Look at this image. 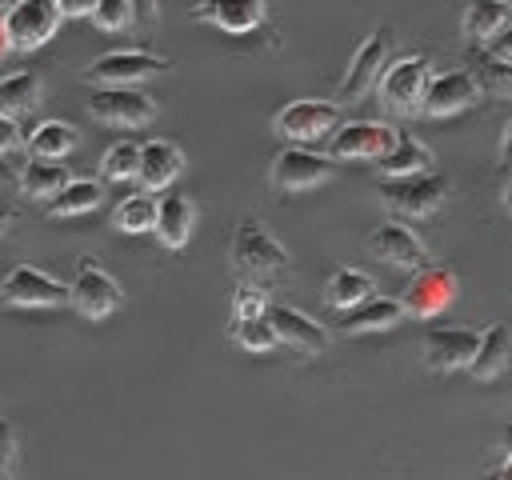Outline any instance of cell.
Masks as SVG:
<instances>
[{"label": "cell", "instance_id": "obj_1", "mask_svg": "<svg viewBox=\"0 0 512 480\" xmlns=\"http://www.w3.org/2000/svg\"><path fill=\"white\" fill-rule=\"evenodd\" d=\"M232 268L240 276H256V280H268L276 272L288 268V252L284 244L256 220V216H244L232 232Z\"/></svg>", "mask_w": 512, "mask_h": 480}, {"label": "cell", "instance_id": "obj_2", "mask_svg": "<svg viewBox=\"0 0 512 480\" xmlns=\"http://www.w3.org/2000/svg\"><path fill=\"white\" fill-rule=\"evenodd\" d=\"M448 196V180L436 176V172H412V176H388L380 184V204L392 212V216H404V220H420V216H432Z\"/></svg>", "mask_w": 512, "mask_h": 480}, {"label": "cell", "instance_id": "obj_3", "mask_svg": "<svg viewBox=\"0 0 512 480\" xmlns=\"http://www.w3.org/2000/svg\"><path fill=\"white\" fill-rule=\"evenodd\" d=\"M428 80H432V68L424 56H400L392 64H384L380 80H376V92H380V104L396 116H412L424 108V92H428Z\"/></svg>", "mask_w": 512, "mask_h": 480}, {"label": "cell", "instance_id": "obj_4", "mask_svg": "<svg viewBox=\"0 0 512 480\" xmlns=\"http://www.w3.org/2000/svg\"><path fill=\"white\" fill-rule=\"evenodd\" d=\"M68 304L84 316V320H108L120 304H124V292L116 284L112 272H104L96 260H80L76 272H72V284H68Z\"/></svg>", "mask_w": 512, "mask_h": 480}, {"label": "cell", "instance_id": "obj_5", "mask_svg": "<svg viewBox=\"0 0 512 480\" xmlns=\"http://www.w3.org/2000/svg\"><path fill=\"white\" fill-rule=\"evenodd\" d=\"M164 68H168V60H160V56H152V52L120 48V52L96 56V60L84 68V80L96 84V88H132V84H144V80L160 76Z\"/></svg>", "mask_w": 512, "mask_h": 480}, {"label": "cell", "instance_id": "obj_6", "mask_svg": "<svg viewBox=\"0 0 512 480\" xmlns=\"http://www.w3.org/2000/svg\"><path fill=\"white\" fill-rule=\"evenodd\" d=\"M456 288H460V280L444 264H420V268H412V280H408V288L400 296L404 316H416V320L440 316L456 300Z\"/></svg>", "mask_w": 512, "mask_h": 480}, {"label": "cell", "instance_id": "obj_7", "mask_svg": "<svg viewBox=\"0 0 512 480\" xmlns=\"http://www.w3.org/2000/svg\"><path fill=\"white\" fill-rule=\"evenodd\" d=\"M328 176H332V160L320 156V152H312V148H304V144H288V148H280L276 160H272V172H268L272 188L284 192V196L320 188Z\"/></svg>", "mask_w": 512, "mask_h": 480}, {"label": "cell", "instance_id": "obj_8", "mask_svg": "<svg viewBox=\"0 0 512 480\" xmlns=\"http://www.w3.org/2000/svg\"><path fill=\"white\" fill-rule=\"evenodd\" d=\"M0 304H8V308H64L68 284H60L56 276H48L32 264H16L0 280Z\"/></svg>", "mask_w": 512, "mask_h": 480}, {"label": "cell", "instance_id": "obj_9", "mask_svg": "<svg viewBox=\"0 0 512 480\" xmlns=\"http://www.w3.org/2000/svg\"><path fill=\"white\" fill-rule=\"evenodd\" d=\"M8 32H12V48L16 52H36L40 44H48L60 28V8L56 0H16L4 8Z\"/></svg>", "mask_w": 512, "mask_h": 480}, {"label": "cell", "instance_id": "obj_10", "mask_svg": "<svg viewBox=\"0 0 512 480\" xmlns=\"http://www.w3.org/2000/svg\"><path fill=\"white\" fill-rule=\"evenodd\" d=\"M92 120L108 124V128H144L156 120V100L144 96L136 84L132 88H96V96L88 100Z\"/></svg>", "mask_w": 512, "mask_h": 480}, {"label": "cell", "instance_id": "obj_11", "mask_svg": "<svg viewBox=\"0 0 512 480\" xmlns=\"http://www.w3.org/2000/svg\"><path fill=\"white\" fill-rule=\"evenodd\" d=\"M336 124H340V108L328 100H292L272 120L276 136H284L288 144H312V140L328 136Z\"/></svg>", "mask_w": 512, "mask_h": 480}, {"label": "cell", "instance_id": "obj_12", "mask_svg": "<svg viewBox=\"0 0 512 480\" xmlns=\"http://www.w3.org/2000/svg\"><path fill=\"white\" fill-rule=\"evenodd\" d=\"M396 140V128L384 120H348L336 124L332 140H328V156L332 160H380Z\"/></svg>", "mask_w": 512, "mask_h": 480}, {"label": "cell", "instance_id": "obj_13", "mask_svg": "<svg viewBox=\"0 0 512 480\" xmlns=\"http://www.w3.org/2000/svg\"><path fill=\"white\" fill-rule=\"evenodd\" d=\"M384 64H388V28H376V32L352 52V60H348V68H344V80H340V88H336V100H340V104L364 100V96L372 92V84L380 80Z\"/></svg>", "mask_w": 512, "mask_h": 480}, {"label": "cell", "instance_id": "obj_14", "mask_svg": "<svg viewBox=\"0 0 512 480\" xmlns=\"http://www.w3.org/2000/svg\"><path fill=\"white\" fill-rule=\"evenodd\" d=\"M476 344H480V332L472 328H428L424 340H420V356H424V368L428 372H464L476 356Z\"/></svg>", "mask_w": 512, "mask_h": 480}, {"label": "cell", "instance_id": "obj_15", "mask_svg": "<svg viewBox=\"0 0 512 480\" xmlns=\"http://www.w3.org/2000/svg\"><path fill=\"white\" fill-rule=\"evenodd\" d=\"M480 96H484V84L472 72L452 68V72H440V76L428 80V92H424V108L420 112L432 116V120H448V116L472 108Z\"/></svg>", "mask_w": 512, "mask_h": 480}, {"label": "cell", "instance_id": "obj_16", "mask_svg": "<svg viewBox=\"0 0 512 480\" xmlns=\"http://www.w3.org/2000/svg\"><path fill=\"white\" fill-rule=\"evenodd\" d=\"M364 248H368V256H372V260H380V264H388V268H408V272H412V268H420V264L428 260L424 240H420L408 224H400V220L376 224V228L368 232Z\"/></svg>", "mask_w": 512, "mask_h": 480}, {"label": "cell", "instance_id": "obj_17", "mask_svg": "<svg viewBox=\"0 0 512 480\" xmlns=\"http://www.w3.org/2000/svg\"><path fill=\"white\" fill-rule=\"evenodd\" d=\"M264 316L272 320L280 344H288V348H296V352H304V356H320V352H328V344H332V332H328L320 320H312L308 312H300V308L268 304Z\"/></svg>", "mask_w": 512, "mask_h": 480}, {"label": "cell", "instance_id": "obj_18", "mask_svg": "<svg viewBox=\"0 0 512 480\" xmlns=\"http://www.w3.org/2000/svg\"><path fill=\"white\" fill-rule=\"evenodd\" d=\"M192 228H196V204L184 192H164L156 200V224H152L156 240L168 252H180L192 240Z\"/></svg>", "mask_w": 512, "mask_h": 480}, {"label": "cell", "instance_id": "obj_19", "mask_svg": "<svg viewBox=\"0 0 512 480\" xmlns=\"http://www.w3.org/2000/svg\"><path fill=\"white\" fill-rule=\"evenodd\" d=\"M192 16L212 24V28H220V32H228V36H244V32L264 24L268 8H264V0H204Z\"/></svg>", "mask_w": 512, "mask_h": 480}, {"label": "cell", "instance_id": "obj_20", "mask_svg": "<svg viewBox=\"0 0 512 480\" xmlns=\"http://www.w3.org/2000/svg\"><path fill=\"white\" fill-rule=\"evenodd\" d=\"M184 168V152L172 144V140H148L140 144V168H136V180L144 192H164Z\"/></svg>", "mask_w": 512, "mask_h": 480}, {"label": "cell", "instance_id": "obj_21", "mask_svg": "<svg viewBox=\"0 0 512 480\" xmlns=\"http://www.w3.org/2000/svg\"><path fill=\"white\" fill-rule=\"evenodd\" d=\"M512 24V0H468L460 16V32L472 44H492Z\"/></svg>", "mask_w": 512, "mask_h": 480}, {"label": "cell", "instance_id": "obj_22", "mask_svg": "<svg viewBox=\"0 0 512 480\" xmlns=\"http://www.w3.org/2000/svg\"><path fill=\"white\" fill-rule=\"evenodd\" d=\"M400 320H404V304L372 292L368 300H360L356 308H348V312H344L340 332H348V336H364V332H384V328H396Z\"/></svg>", "mask_w": 512, "mask_h": 480}, {"label": "cell", "instance_id": "obj_23", "mask_svg": "<svg viewBox=\"0 0 512 480\" xmlns=\"http://www.w3.org/2000/svg\"><path fill=\"white\" fill-rule=\"evenodd\" d=\"M508 364H512V328L508 324H488L480 332V344H476V356L468 364V376L472 380H496Z\"/></svg>", "mask_w": 512, "mask_h": 480}, {"label": "cell", "instance_id": "obj_24", "mask_svg": "<svg viewBox=\"0 0 512 480\" xmlns=\"http://www.w3.org/2000/svg\"><path fill=\"white\" fill-rule=\"evenodd\" d=\"M428 164H432V152L412 136V132H404V128H396V140H392V148L376 160V168H380V176L388 180V176H412V172H428Z\"/></svg>", "mask_w": 512, "mask_h": 480}, {"label": "cell", "instance_id": "obj_25", "mask_svg": "<svg viewBox=\"0 0 512 480\" xmlns=\"http://www.w3.org/2000/svg\"><path fill=\"white\" fill-rule=\"evenodd\" d=\"M72 176H68V168L64 164H56V160H40V156H32L20 172H16V188L28 196V200H52L64 184H68Z\"/></svg>", "mask_w": 512, "mask_h": 480}, {"label": "cell", "instance_id": "obj_26", "mask_svg": "<svg viewBox=\"0 0 512 480\" xmlns=\"http://www.w3.org/2000/svg\"><path fill=\"white\" fill-rule=\"evenodd\" d=\"M44 100V80L36 72H12L0 80V112L20 120V116H32Z\"/></svg>", "mask_w": 512, "mask_h": 480}, {"label": "cell", "instance_id": "obj_27", "mask_svg": "<svg viewBox=\"0 0 512 480\" xmlns=\"http://www.w3.org/2000/svg\"><path fill=\"white\" fill-rule=\"evenodd\" d=\"M80 144V132L64 120H40L28 136H24V152L40 156V160H60Z\"/></svg>", "mask_w": 512, "mask_h": 480}, {"label": "cell", "instance_id": "obj_28", "mask_svg": "<svg viewBox=\"0 0 512 480\" xmlns=\"http://www.w3.org/2000/svg\"><path fill=\"white\" fill-rule=\"evenodd\" d=\"M100 196H104V188H100V180H68L52 200H44V212L48 216H56V220H68V216H84V212H92L96 204H100Z\"/></svg>", "mask_w": 512, "mask_h": 480}, {"label": "cell", "instance_id": "obj_29", "mask_svg": "<svg viewBox=\"0 0 512 480\" xmlns=\"http://www.w3.org/2000/svg\"><path fill=\"white\" fill-rule=\"evenodd\" d=\"M372 288H376V284H372L368 272H360V268H336V272L328 276V284H324V300H328V308L348 312V308H356L360 300H368Z\"/></svg>", "mask_w": 512, "mask_h": 480}, {"label": "cell", "instance_id": "obj_30", "mask_svg": "<svg viewBox=\"0 0 512 480\" xmlns=\"http://www.w3.org/2000/svg\"><path fill=\"white\" fill-rule=\"evenodd\" d=\"M228 336H232V344H240L244 352H272V348L280 344V336H276V328H272V320H268L264 312H260V316H232Z\"/></svg>", "mask_w": 512, "mask_h": 480}, {"label": "cell", "instance_id": "obj_31", "mask_svg": "<svg viewBox=\"0 0 512 480\" xmlns=\"http://www.w3.org/2000/svg\"><path fill=\"white\" fill-rule=\"evenodd\" d=\"M112 224L128 236H140V232H152L156 224V200L152 196H124L116 208H112Z\"/></svg>", "mask_w": 512, "mask_h": 480}, {"label": "cell", "instance_id": "obj_32", "mask_svg": "<svg viewBox=\"0 0 512 480\" xmlns=\"http://www.w3.org/2000/svg\"><path fill=\"white\" fill-rule=\"evenodd\" d=\"M136 168H140V144H132V140H116V144L104 148V156H100V176L112 180V184L136 180Z\"/></svg>", "mask_w": 512, "mask_h": 480}, {"label": "cell", "instance_id": "obj_33", "mask_svg": "<svg viewBox=\"0 0 512 480\" xmlns=\"http://www.w3.org/2000/svg\"><path fill=\"white\" fill-rule=\"evenodd\" d=\"M88 20L100 28V32H124L136 24V12H132V0H96Z\"/></svg>", "mask_w": 512, "mask_h": 480}, {"label": "cell", "instance_id": "obj_34", "mask_svg": "<svg viewBox=\"0 0 512 480\" xmlns=\"http://www.w3.org/2000/svg\"><path fill=\"white\" fill-rule=\"evenodd\" d=\"M264 308H268V300H264V292H260V288L240 284V288L232 292V316H260Z\"/></svg>", "mask_w": 512, "mask_h": 480}, {"label": "cell", "instance_id": "obj_35", "mask_svg": "<svg viewBox=\"0 0 512 480\" xmlns=\"http://www.w3.org/2000/svg\"><path fill=\"white\" fill-rule=\"evenodd\" d=\"M16 428H12V420H4L0 416V476H12L16 472Z\"/></svg>", "mask_w": 512, "mask_h": 480}, {"label": "cell", "instance_id": "obj_36", "mask_svg": "<svg viewBox=\"0 0 512 480\" xmlns=\"http://www.w3.org/2000/svg\"><path fill=\"white\" fill-rule=\"evenodd\" d=\"M24 148V132H20V120H12V116H4L0 112V156H8V152H20Z\"/></svg>", "mask_w": 512, "mask_h": 480}, {"label": "cell", "instance_id": "obj_37", "mask_svg": "<svg viewBox=\"0 0 512 480\" xmlns=\"http://www.w3.org/2000/svg\"><path fill=\"white\" fill-rule=\"evenodd\" d=\"M92 4H96V0H56V8H60L64 20H84V16L92 12Z\"/></svg>", "mask_w": 512, "mask_h": 480}, {"label": "cell", "instance_id": "obj_38", "mask_svg": "<svg viewBox=\"0 0 512 480\" xmlns=\"http://www.w3.org/2000/svg\"><path fill=\"white\" fill-rule=\"evenodd\" d=\"M132 12H136V24H156V16H160V0H132Z\"/></svg>", "mask_w": 512, "mask_h": 480}, {"label": "cell", "instance_id": "obj_39", "mask_svg": "<svg viewBox=\"0 0 512 480\" xmlns=\"http://www.w3.org/2000/svg\"><path fill=\"white\" fill-rule=\"evenodd\" d=\"M488 52H492L496 60H504V64H512V24H508V28H504V32H500V36H496L492 44H488Z\"/></svg>", "mask_w": 512, "mask_h": 480}, {"label": "cell", "instance_id": "obj_40", "mask_svg": "<svg viewBox=\"0 0 512 480\" xmlns=\"http://www.w3.org/2000/svg\"><path fill=\"white\" fill-rule=\"evenodd\" d=\"M8 52H16V48H12V32H8V20H4V12H0V60H4Z\"/></svg>", "mask_w": 512, "mask_h": 480}, {"label": "cell", "instance_id": "obj_41", "mask_svg": "<svg viewBox=\"0 0 512 480\" xmlns=\"http://www.w3.org/2000/svg\"><path fill=\"white\" fill-rule=\"evenodd\" d=\"M500 164H512V120H508L504 140H500Z\"/></svg>", "mask_w": 512, "mask_h": 480}, {"label": "cell", "instance_id": "obj_42", "mask_svg": "<svg viewBox=\"0 0 512 480\" xmlns=\"http://www.w3.org/2000/svg\"><path fill=\"white\" fill-rule=\"evenodd\" d=\"M500 448H504V456H512V420L500 428Z\"/></svg>", "mask_w": 512, "mask_h": 480}, {"label": "cell", "instance_id": "obj_43", "mask_svg": "<svg viewBox=\"0 0 512 480\" xmlns=\"http://www.w3.org/2000/svg\"><path fill=\"white\" fill-rule=\"evenodd\" d=\"M12 184H16V176H12V168H8L4 160H0V192H8Z\"/></svg>", "mask_w": 512, "mask_h": 480}, {"label": "cell", "instance_id": "obj_44", "mask_svg": "<svg viewBox=\"0 0 512 480\" xmlns=\"http://www.w3.org/2000/svg\"><path fill=\"white\" fill-rule=\"evenodd\" d=\"M12 220H16V216H12V208H4V204H0V232H8V224H12Z\"/></svg>", "mask_w": 512, "mask_h": 480}, {"label": "cell", "instance_id": "obj_45", "mask_svg": "<svg viewBox=\"0 0 512 480\" xmlns=\"http://www.w3.org/2000/svg\"><path fill=\"white\" fill-rule=\"evenodd\" d=\"M504 208H508V212H512V180H508V184H504Z\"/></svg>", "mask_w": 512, "mask_h": 480}, {"label": "cell", "instance_id": "obj_46", "mask_svg": "<svg viewBox=\"0 0 512 480\" xmlns=\"http://www.w3.org/2000/svg\"><path fill=\"white\" fill-rule=\"evenodd\" d=\"M500 84H504V88L512 92V64H508V72H504V80H500Z\"/></svg>", "mask_w": 512, "mask_h": 480}, {"label": "cell", "instance_id": "obj_47", "mask_svg": "<svg viewBox=\"0 0 512 480\" xmlns=\"http://www.w3.org/2000/svg\"><path fill=\"white\" fill-rule=\"evenodd\" d=\"M500 472H508V476H512V456H504V464H500Z\"/></svg>", "mask_w": 512, "mask_h": 480}, {"label": "cell", "instance_id": "obj_48", "mask_svg": "<svg viewBox=\"0 0 512 480\" xmlns=\"http://www.w3.org/2000/svg\"><path fill=\"white\" fill-rule=\"evenodd\" d=\"M8 4H16V0H0V12H4V8H8Z\"/></svg>", "mask_w": 512, "mask_h": 480}]
</instances>
